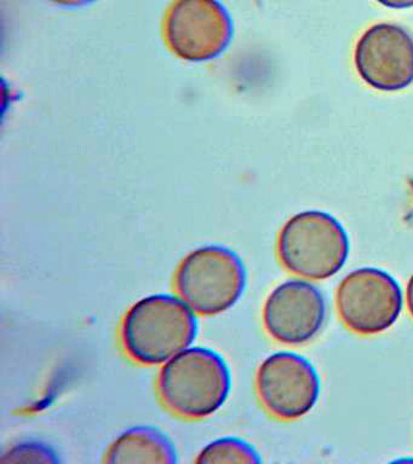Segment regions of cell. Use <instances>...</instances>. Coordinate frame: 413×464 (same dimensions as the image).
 Masks as SVG:
<instances>
[{
	"label": "cell",
	"mask_w": 413,
	"mask_h": 464,
	"mask_svg": "<svg viewBox=\"0 0 413 464\" xmlns=\"http://www.w3.org/2000/svg\"><path fill=\"white\" fill-rule=\"evenodd\" d=\"M197 314L180 295L152 294L126 311L121 324L123 350L141 365H162L194 343Z\"/></svg>",
	"instance_id": "cell-1"
},
{
	"label": "cell",
	"mask_w": 413,
	"mask_h": 464,
	"mask_svg": "<svg viewBox=\"0 0 413 464\" xmlns=\"http://www.w3.org/2000/svg\"><path fill=\"white\" fill-rule=\"evenodd\" d=\"M157 390L162 404L181 419L202 420L226 404L231 372L219 352L190 347L162 364Z\"/></svg>",
	"instance_id": "cell-2"
},
{
	"label": "cell",
	"mask_w": 413,
	"mask_h": 464,
	"mask_svg": "<svg viewBox=\"0 0 413 464\" xmlns=\"http://www.w3.org/2000/svg\"><path fill=\"white\" fill-rule=\"evenodd\" d=\"M278 256L291 274L310 281H324L346 265L349 238L331 214L306 210L286 221L279 232Z\"/></svg>",
	"instance_id": "cell-3"
},
{
	"label": "cell",
	"mask_w": 413,
	"mask_h": 464,
	"mask_svg": "<svg viewBox=\"0 0 413 464\" xmlns=\"http://www.w3.org/2000/svg\"><path fill=\"white\" fill-rule=\"evenodd\" d=\"M177 295L198 315L211 317L231 310L248 285L244 261L219 245L199 246L181 260L175 272Z\"/></svg>",
	"instance_id": "cell-4"
},
{
	"label": "cell",
	"mask_w": 413,
	"mask_h": 464,
	"mask_svg": "<svg viewBox=\"0 0 413 464\" xmlns=\"http://www.w3.org/2000/svg\"><path fill=\"white\" fill-rule=\"evenodd\" d=\"M233 21L219 0H173L162 20V39L181 61L215 60L230 46Z\"/></svg>",
	"instance_id": "cell-5"
},
{
	"label": "cell",
	"mask_w": 413,
	"mask_h": 464,
	"mask_svg": "<svg viewBox=\"0 0 413 464\" xmlns=\"http://www.w3.org/2000/svg\"><path fill=\"white\" fill-rule=\"evenodd\" d=\"M337 311L344 324L360 335L386 332L398 321L404 294L393 276L375 267L358 268L339 283Z\"/></svg>",
	"instance_id": "cell-6"
},
{
	"label": "cell",
	"mask_w": 413,
	"mask_h": 464,
	"mask_svg": "<svg viewBox=\"0 0 413 464\" xmlns=\"http://www.w3.org/2000/svg\"><path fill=\"white\" fill-rule=\"evenodd\" d=\"M320 387L314 365L295 352H275L257 370V394L264 409L277 419L306 416L317 404Z\"/></svg>",
	"instance_id": "cell-7"
},
{
	"label": "cell",
	"mask_w": 413,
	"mask_h": 464,
	"mask_svg": "<svg viewBox=\"0 0 413 464\" xmlns=\"http://www.w3.org/2000/svg\"><path fill=\"white\" fill-rule=\"evenodd\" d=\"M354 63L373 89L404 90L413 82V36L398 24L372 25L358 40Z\"/></svg>",
	"instance_id": "cell-8"
},
{
	"label": "cell",
	"mask_w": 413,
	"mask_h": 464,
	"mask_svg": "<svg viewBox=\"0 0 413 464\" xmlns=\"http://www.w3.org/2000/svg\"><path fill=\"white\" fill-rule=\"evenodd\" d=\"M326 317L321 290L306 279H290L271 290L263 306V324L271 339L289 346L310 343Z\"/></svg>",
	"instance_id": "cell-9"
},
{
	"label": "cell",
	"mask_w": 413,
	"mask_h": 464,
	"mask_svg": "<svg viewBox=\"0 0 413 464\" xmlns=\"http://www.w3.org/2000/svg\"><path fill=\"white\" fill-rule=\"evenodd\" d=\"M104 462L173 464L179 462V456L164 431L152 426H136L114 439Z\"/></svg>",
	"instance_id": "cell-10"
},
{
	"label": "cell",
	"mask_w": 413,
	"mask_h": 464,
	"mask_svg": "<svg viewBox=\"0 0 413 464\" xmlns=\"http://www.w3.org/2000/svg\"><path fill=\"white\" fill-rule=\"evenodd\" d=\"M259 451L244 439L224 437L209 442L198 453L195 463H261Z\"/></svg>",
	"instance_id": "cell-11"
},
{
	"label": "cell",
	"mask_w": 413,
	"mask_h": 464,
	"mask_svg": "<svg viewBox=\"0 0 413 464\" xmlns=\"http://www.w3.org/2000/svg\"><path fill=\"white\" fill-rule=\"evenodd\" d=\"M6 463H60L59 453L41 440H24L6 450L2 457Z\"/></svg>",
	"instance_id": "cell-12"
},
{
	"label": "cell",
	"mask_w": 413,
	"mask_h": 464,
	"mask_svg": "<svg viewBox=\"0 0 413 464\" xmlns=\"http://www.w3.org/2000/svg\"><path fill=\"white\" fill-rule=\"evenodd\" d=\"M46 2L54 4V5L61 7H70V9H78L92 5V4L99 2V0H46Z\"/></svg>",
	"instance_id": "cell-13"
},
{
	"label": "cell",
	"mask_w": 413,
	"mask_h": 464,
	"mask_svg": "<svg viewBox=\"0 0 413 464\" xmlns=\"http://www.w3.org/2000/svg\"><path fill=\"white\" fill-rule=\"evenodd\" d=\"M383 6L390 7V9H408L413 7V0H377Z\"/></svg>",
	"instance_id": "cell-14"
},
{
	"label": "cell",
	"mask_w": 413,
	"mask_h": 464,
	"mask_svg": "<svg viewBox=\"0 0 413 464\" xmlns=\"http://www.w3.org/2000/svg\"><path fill=\"white\" fill-rule=\"evenodd\" d=\"M406 303H408L409 314L413 317V275L409 278L408 288H406Z\"/></svg>",
	"instance_id": "cell-15"
}]
</instances>
